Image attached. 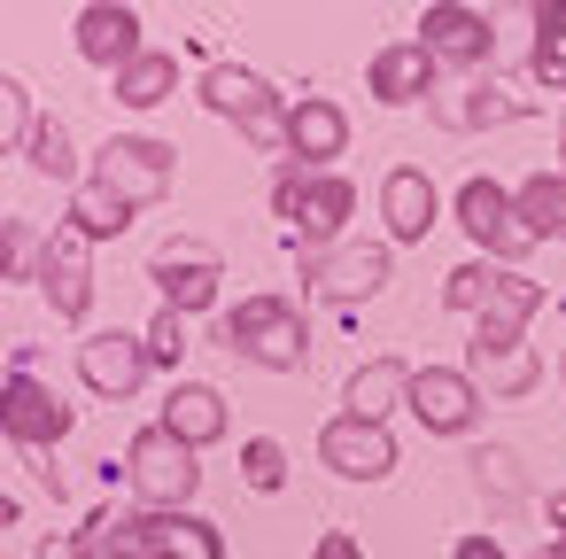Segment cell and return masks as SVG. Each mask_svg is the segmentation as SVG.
I'll use <instances>...</instances> for the list:
<instances>
[{
    "mask_svg": "<svg viewBox=\"0 0 566 559\" xmlns=\"http://www.w3.org/2000/svg\"><path fill=\"white\" fill-rule=\"evenodd\" d=\"M272 210L295 226V257H326V241H342V226L357 218V187H349L342 172L280 164V179H272Z\"/></svg>",
    "mask_w": 566,
    "mask_h": 559,
    "instance_id": "6da1fadb",
    "label": "cell"
},
{
    "mask_svg": "<svg viewBox=\"0 0 566 559\" xmlns=\"http://www.w3.org/2000/svg\"><path fill=\"white\" fill-rule=\"evenodd\" d=\"M218 342L233 358L264 365V373H303L311 365V327H303V311L287 296H249L241 311L218 319Z\"/></svg>",
    "mask_w": 566,
    "mask_h": 559,
    "instance_id": "7a4b0ae2",
    "label": "cell"
},
{
    "mask_svg": "<svg viewBox=\"0 0 566 559\" xmlns=\"http://www.w3.org/2000/svg\"><path fill=\"white\" fill-rule=\"evenodd\" d=\"M202 451H187L164 420L156 427H140L133 443H125V482H133V497L148 505V513H187L195 505V489H202V466H195Z\"/></svg>",
    "mask_w": 566,
    "mask_h": 559,
    "instance_id": "3957f363",
    "label": "cell"
},
{
    "mask_svg": "<svg viewBox=\"0 0 566 559\" xmlns=\"http://www.w3.org/2000/svg\"><path fill=\"white\" fill-rule=\"evenodd\" d=\"M195 94H202V110H210V117L241 125L264 156H280V148H287V102H280L256 71H241V63H210Z\"/></svg>",
    "mask_w": 566,
    "mask_h": 559,
    "instance_id": "277c9868",
    "label": "cell"
},
{
    "mask_svg": "<svg viewBox=\"0 0 566 559\" xmlns=\"http://www.w3.org/2000/svg\"><path fill=\"white\" fill-rule=\"evenodd\" d=\"M171 179H179V148H171V141H148V133H117V141L94 156V187H109V195L133 203V210L164 203Z\"/></svg>",
    "mask_w": 566,
    "mask_h": 559,
    "instance_id": "5b68a950",
    "label": "cell"
},
{
    "mask_svg": "<svg viewBox=\"0 0 566 559\" xmlns=\"http://www.w3.org/2000/svg\"><path fill=\"white\" fill-rule=\"evenodd\" d=\"M458 226L473 234V249H481L489 265H520V257L535 249V234H527L512 187H496V179H465V187H458Z\"/></svg>",
    "mask_w": 566,
    "mask_h": 559,
    "instance_id": "8992f818",
    "label": "cell"
},
{
    "mask_svg": "<svg viewBox=\"0 0 566 559\" xmlns=\"http://www.w3.org/2000/svg\"><path fill=\"white\" fill-rule=\"evenodd\" d=\"M32 280H40V296L55 303V319H86L94 311V241L78 234V226H55L48 241H40V265H32Z\"/></svg>",
    "mask_w": 566,
    "mask_h": 559,
    "instance_id": "52a82bcc",
    "label": "cell"
},
{
    "mask_svg": "<svg viewBox=\"0 0 566 559\" xmlns=\"http://www.w3.org/2000/svg\"><path fill=\"white\" fill-rule=\"evenodd\" d=\"M148 280H156V296H164V311H179V319H195V311H210L218 303V280H226V265H218V249L210 241H164L156 257H148Z\"/></svg>",
    "mask_w": 566,
    "mask_h": 559,
    "instance_id": "ba28073f",
    "label": "cell"
},
{
    "mask_svg": "<svg viewBox=\"0 0 566 559\" xmlns=\"http://www.w3.org/2000/svg\"><path fill=\"white\" fill-rule=\"evenodd\" d=\"M295 265H303L311 296H326V303H365V296H380V288L396 280L388 241H342V249H326V257H295Z\"/></svg>",
    "mask_w": 566,
    "mask_h": 559,
    "instance_id": "9c48e42d",
    "label": "cell"
},
{
    "mask_svg": "<svg viewBox=\"0 0 566 559\" xmlns=\"http://www.w3.org/2000/svg\"><path fill=\"white\" fill-rule=\"evenodd\" d=\"M0 427H9L17 451H55V443L78 427V412H71L40 373H9V389H0Z\"/></svg>",
    "mask_w": 566,
    "mask_h": 559,
    "instance_id": "30bf717a",
    "label": "cell"
},
{
    "mask_svg": "<svg viewBox=\"0 0 566 559\" xmlns=\"http://www.w3.org/2000/svg\"><path fill=\"white\" fill-rule=\"evenodd\" d=\"M419 48L442 71H481V63H496V24L481 9H465V0H434L419 17Z\"/></svg>",
    "mask_w": 566,
    "mask_h": 559,
    "instance_id": "8fae6325",
    "label": "cell"
},
{
    "mask_svg": "<svg viewBox=\"0 0 566 559\" xmlns=\"http://www.w3.org/2000/svg\"><path fill=\"white\" fill-rule=\"evenodd\" d=\"M543 311V288L527 280V272H504L496 280V296H489V311L473 319V342H465V365L473 358H512V350H527L520 334H527V319Z\"/></svg>",
    "mask_w": 566,
    "mask_h": 559,
    "instance_id": "7c38bea8",
    "label": "cell"
},
{
    "mask_svg": "<svg viewBox=\"0 0 566 559\" xmlns=\"http://www.w3.org/2000/svg\"><path fill=\"white\" fill-rule=\"evenodd\" d=\"M365 94L380 102V110H411V102H434L442 94V63L419 48V40H396V48H380L373 63H365Z\"/></svg>",
    "mask_w": 566,
    "mask_h": 559,
    "instance_id": "4fadbf2b",
    "label": "cell"
},
{
    "mask_svg": "<svg viewBox=\"0 0 566 559\" xmlns=\"http://www.w3.org/2000/svg\"><path fill=\"white\" fill-rule=\"evenodd\" d=\"M148 373H156V365H148V342H140V334H125V327H109V334H86V342H78V381H86L94 396H109V404H125Z\"/></svg>",
    "mask_w": 566,
    "mask_h": 559,
    "instance_id": "5bb4252c",
    "label": "cell"
},
{
    "mask_svg": "<svg viewBox=\"0 0 566 559\" xmlns=\"http://www.w3.org/2000/svg\"><path fill=\"white\" fill-rule=\"evenodd\" d=\"M411 420H419L427 435H465V427L481 420L473 373H458V365H419V373H411Z\"/></svg>",
    "mask_w": 566,
    "mask_h": 559,
    "instance_id": "9a60e30c",
    "label": "cell"
},
{
    "mask_svg": "<svg viewBox=\"0 0 566 559\" xmlns=\"http://www.w3.org/2000/svg\"><path fill=\"white\" fill-rule=\"evenodd\" d=\"M318 458H326L342 482H388V474H396V435L342 412V420L318 427Z\"/></svg>",
    "mask_w": 566,
    "mask_h": 559,
    "instance_id": "2e32d148",
    "label": "cell"
},
{
    "mask_svg": "<svg viewBox=\"0 0 566 559\" xmlns=\"http://www.w3.org/2000/svg\"><path fill=\"white\" fill-rule=\"evenodd\" d=\"M78 55L94 71H133L148 48H140V9H117V0H94V9H78Z\"/></svg>",
    "mask_w": 566,
    "mask_h": 559,
    "instance_id": "e0dca14e",
    "label": "cell"
},
{
    "mask_svg": "<svg viewBox=\"0 0 566 559\" xmlns=\"http://www.w3.org/2000/svg\"><path fill=\"white\" fill-rule=\"evenodd\" d=\"M380 218H388V241H427L434 218H442L434 179H427L419 164H396V172L380 179Z\"/></svg>",
    "mask_w": 566,
    "mask_h": 559,
    "instance_id": "ac0fdd59",
    "label": "cell"
},
{
    "mask_svg": "<svg viewBox=\"0 0 566 559\" xmlns=\"http://www.w3.org/2000/svg\"><path fill=\"white\" fill-rule=\"evenodd\" d=\"M342 148H349V117H342L326 94H303V102L287 110V164H311V172H326Z\"/></svg>",
    "mask_w": 566,
    "mask_h": 559,
    "instance_id": "d6986e66",
    "label": "cell"
},
{
    "mask_svg": "<svg viewBox=\"0 0 566 559\" xmlns=\"http://www.w3.org/2000/svg\"><path fill=\"white\" fill-rule=\"evenodd\" d=\"M427 117H434L442 133H481V125H520V117H527V102H520V94H504V86L489 79V86H450V94H434V102H427Z\"/></svg>",
    "mask_w": 566,
    "mask_h": 559,
    "instance_id": "ffe728a7",
    "label": "cell"
},
{
    "mask_svg": "<svg viewBox=\"0 0 566 559\" xmlns=\"http://www.w3.org/2000/svg\"><path fill=\"white\" fill-rule=\"evenodd\" d=\"M411 373H419V365H403V358H365V365L349 373V389H342L349 420L388 427V412H396V404H411Z\"/></svg>",
    "mask_w": 566,
    "mask_h": 559,
    "instance_id": "44dd1931",
    "label": "cell"
},
{
    "mask_svg": "<svg viewBox=\"0 0 566 559\" xmlns=\"http://www.w3.org/2000/svg\"><path fill=\"white\" fill-rule=\"evenodd\" d=\"M164 427H171L187 451H210V443H226V396H218L210 381H171Z\"/></svg>",
    "mask_w": 566,
    "mask_h": 559,
    "instance_id": "7402d4cb",
    "label": "cell"
},
{
    "mask_svg": "<svg viewBox=\"0 0 566 559\" xmlns=\"http://www.w3.org/2000/svg\"><path fill=\"white\" fill-rule=\"evenodd\" d=\"M148 559H226V528L202 513H148Z\"/></svg>",
    "mask_w": 566,
    "mask_h": 559,
    "instance_id": "603a6c76",
    "label": "cell"
},
{
    "mask_svg": "<svg viewBox=\"0 0 566 559\" xmlns=\"http://www.w3.org/2000/svg\"><path fill=\"white\" fill-rule=\"evenodd\" d=\"M78 559H148V513H94L71 536Z\"/></svg>",
    "mask_w": 566,
    "mask_h": 559,
    "instance_id": "cb8c5ba5",
    "label": "cell"
},
{
    "mask_svg": "<svg viewBox=\"0 0 566 559\" xmlns=\"http://www.w3.org/2000/svg\"><path fill=\"white\" fill-rule=\"evenodd\" d=\"M171 94H179V55H164V48H148L133 71H117V102L125 110H156Z\"/></svg>",
    "mask_w": 566,
    "mask_h": 559,
    "instance_id": "d4e9b609",
    "label": "cell"
},
{
    "mask_svg": "<svg viewBox=\"0 0 566 559\" xmlns=\"http://www.w3.org/2000/svg\"><path fill=\"white\" fill-rule=\"evenodd\" d=\"M63 226H78L86 241H117V234L133 226V203H117L109 187H94V179H86V187L71 195V218H63Z\"/></svg>",
    "mask_w": 566,
    "mask_h": 559,
    "instance_id": "484cf974",
    "label": "cell"
},
{
    "mask_svg": "<svg viewBox=\"0 0 566 559\" xmlns=\"http://www.w3.org/2000/svg\"><path fill=\"white\" fill-rule=\"evenodd\" d=\"M512 203H520L527 234H535V241H551V234H558V203H566V172H535V179H520V187H512Z\"/></svg>",
    "mask_w": 566,
    "mask_h": 559,
    "instance_id": "4316f807",
    "label": "cell"
},
{
    "mask_svg": "<svg viewBox=\"0 0 566 559\" xmlns=\"http://www.w3.org/2000/svg\"><path fill=\"white\" fill-rule=\"evenodd\" d=\"M504 272H512V265H489V257H473V265H458V272L442 280V303H450V311H473V319H481Z\"/></svg>",
    "mask_w": 566,
    "mask_h": 559,
    "instance_id": "83f0119b",
    "label": "cell"
},
{
    "mask_svg": "<svg viewBox=\"0 0 566 559\" xmlns=\"http://www.w3.org/2000/svg\"><path fill=\"white\" fill-rule=\"evenodd\" d=\"M241 482H249V489H264V497H272V489H287V451H280L272 435H249V443H241Z\"/></svg>",
    "mask_w": 566,
    "mask_h": 559,
    "instance_id": "f1b7e54d",
    "label": "cell"
},
{
    "mask_svg": "<svg viewBox=\"0 0 566 559\" xmlns=\"http://www.w3.org/2000/svg\"><path fill=\"white\" fill-rule=\"evenodd\" d=\"M527 71H535V86L566 94V24H543V17H535V48H527Z\"/></svg>",
    "mask_w": 566,
    "mask_h": 559,
    "instance_id": "f546056e",
    "label": "cell"
},
{
    "mask_svg": "<svg viewBox=\"0 0 566 559\" xmlns=\"http://www.w3.org/2000/svg\"><path fill=\"white\" fill-rule=\"evenodd\" d=\"M24 164L48 172V179H78V156H71V133H63V125H40L32 148H24Z\"/></svg>",
    "mask_w": 566,
    "mask_h": 559,
    "instance_id": "4dcf8cb0",
    "label": "cell"
},
{
    "mask_svg": "<svg viewBox=\"0 0 566 559\" xmlns=\"http://www.w3.org/2000/svg\"><path fill=\"white\" fill-rule=\"evenodd\" d=\"M0 117H9V125H0V141L24 156V148H32V133H40V125H32V86H24V79L0 86Z\"/></svg>",
    "mask_w": 566,
    "mask_h": 559,
    "instance_id": "1f68e13d",
    "label": "cell"
},
{
    "mask_svg": "<svg viewBox=\"0 0 566 559\" xmlns=\"http://www.w3.org/2000/svg\"><path fill=\"white\" fill-rule=\"evenodd\" d=\"M140 342H148V365L179 373V358H187V319H179V311H156V327H148Z\"/></svg>",
    "mask_w": 566,
    "mask_h": 559,
    "instance_id": "d6a6232c",
    "label": "cell"
},
{
    "mask_svg": "<svg viewBox=\"0 0 566 559\" xmlns=\"http://www.w3.org/2000/svg\"><path fill=\"white\" fill-rule=\"evenodd\" d=\"M311 559H365V551H357V536H349V528H326Z\"/></svg>",
    "mask_w": 566,
    "mask_h": 559,
    "instance_id": "836d02e7",
    "label": "cell"
},
{
    "mask_svg": "<svg viewBox=\"0 0 566 559\" xmlns=\"http://www.w3.org/2000/svg\"><path fill=\"white\" fill-rule=\"evenodd\" d=\"M450 559H512V551H504V544H496V536H465V544H458V551H450Z\"/></svg>",
    "mask_w": 566,
    "mask_h": 559,
    "instance_id": "e575fe53",
    "label": "cell"
},
{
    "mask_svg": "<svg viewBox=\"0 0 566 559\" xmlns=\"http://www.w3.org/2000/svg\"><path fill=\"white\" fill-rule=\"evenodd\" d=\"M551 513H558V544H551V551H543V559H566V497H558V505H551Z\"/></svg>",
    "mask_w": 566,
    "mask_h": 559,
    "instance_id": "d590c367",
    "label": "cell"
},
{
    "mask_svg": "<svg viewBox=\"0 0 566 559\" xmlns=\"http://www.w3.org/2000/svg\"><path fill=\"white\" fill-rule=\"evenodd\" d=\"M543 24H566V0H543V9H535Z\"/></svg>",
    "mask_w": 566,
    "mask_h": 559,
    "instance_id": "8d00e7d4",
    "label": "cell"
},
{
    "mask_svg": "<svg viewBox=\"0 0 566 559\" xmlns=\"http://www.w3.org/2000/svg\"><path fill=\"white\" fill-rule=\"evenodd\" d=\"M551 241H566V203H558V234H551Z\"/></svg>",
    "mask_w": 566,
    "mask_h": 559,
    "instance_id": "74e56055",
    "label": "cell"
},
{
    "mask_svg": "<svg viewBox=\"0 0 566 559\" xmlns=\"http://www.w3.org/2000/svg\"><path fill=\"white\" fill-rule=\"evenodd\" d=\"M558 381H566V365H558Z\"/></svg>",
    "mask_w": 566,
    "mask_h": 559,
    "instance_id": "f35d334b",
    "label": "cell"
}]
</instances>
